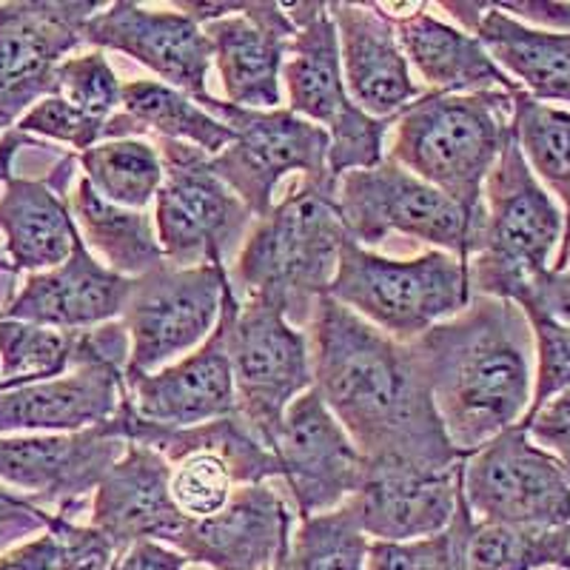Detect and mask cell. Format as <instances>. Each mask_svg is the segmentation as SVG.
Wrapping results in <instances>:
<instances>
[{"label": "cell", "instance_id": "1", "mask_svg": "<svg viewBox=\"0 0 570 570\" xmlns=\"http://www.w3.org/2000/svg\"><path fill=\"white\" fill-rule=\"evenodd\" d=\"M314 391L365 462L454 468L451 445L411 343L356 317L325 294L308 323Z\"/></svg>", "mask_w": 570, "mask_h": 570}, {"label": "cell", "instance_id": "2", "mask_svg": "<svg viewBox=\"0 0 570 570\" xmlns=\"http://www.w3.org/2000/svg\"><path fill=\"white\" fill-rule=\"evenodd\" d=\"M436 416L462 456L519 425L531 409L533 334L511 299L468 305L411 343Z\"/></svg>", "mask_w": 570, "mask_h": 570}, {"label": "cell", "instance_id": "3", "mask_svg": "<svg viewBox=\"0 0 570 570\" xmlns=\"http://www.w3.org/2000/svg\"><path fill=\"white\" fill-rule=\"evenodd\" d=\"M345 237L337 186H320L303 177L292 195L254 223L240 254L228 266V285L237 299H277L288 323L305 331L317 299L328 294L337 274Z\"/></svg>", "mask_w": 570, "mask_h": 570}, {"label": "cell", "instance_id": "4", "mask_svg": "<svg viewBox=\"0 0 570 570\" xmlns=\"http://www.w3.org/2000/svg\"><path fill=\"white\" fill-rule=\"evenodd\" d=\"M517 95V91H513ZM511 91H428L394 120L389 157L485 220L482 188L513 137Z\"/></svg>", "mask_w": 570, "mask_h": 570}, {"label": "cell", "instance_id": "5", "mask_svg": "<svg viewBox=\"0 0 570 570\" xmlns=\"http://www.w3.org/2000/svg\"><path fill=\"white\" fill-rule=\"evenodd\" d=\"M482 206V240L468 259L471 294L519 303L533 279L553 268L564 237V214L531 171L517 137L508 140L488 175Z\"/></svg>", "mask_w": 570, "mask_h": 570}, {"label": "cell", "instance_id": "6", "mask_svg": "<svg viewBox=\"0 0 570 570\" xmlns=\"http://www.w3.org/2000/svg\"><path fill=\"white\" fill-rule=\"evenodd\" d=\"M328 297L409 345L465 308L471 299L468 263L440 248L394 259L345 237Z\"/></svg>", "mask_w": 570, "mask_h": 570}, {"label": "cell", "instance_id": "7", "mask_svg": "<svg viewBox=\"0 0 570 570\" xmlns=\"http://www.w3.org/2000/svg\"><path fill=\"white\" fill-rule=\"evenodd\" d=\"M294 23L279 80L288 91V106L297 117L328 131V171L340 177L356 169H374L385 157V135L394 120H380L348 98L340 66L337 27L328 3L299 0L283 3Z\"/></svg>", "mask_w": 570, "mask_h": 570}, {"label": "cell", "instance_id": "8", "mask_svg": "<svg viewBox=\"0 0 570 570\" xmlns=\"http://www.w3.org/2000/svg\"><path fill=\"white\" fill-rule=\"evenodd\" d=\"M237 414L272 448L285 409L314 385L308 331L288 323L272 297L237 299L228 285L223 297Z\"/></svg>", "mask_w": 570, "mask_h": 570}, {"label": "cell", "instance_id": "9", "mask_svg": "<svg viewBox=\"0 0 570 570\" xmlns=\"http://www.w3.org/2000/svg\"><path fill=\"white\" fill-rule=\"evenodd\" d=\"M163 160L155 197V234L163 259L175 268L232 266L257 220L212 171V157L188 142L151 137Z\"/></svg>", "mask_w": 570, "mask_h": 570}, {"label": "cell", "instance_id": "10", "mask_svg": "<svg viewBox=\"0 0 570 570\" xmlns=\"http://www.w3.org/2000/svg\"><path fill=\"white\" fill-rule=\"evenodd\" d=\"M337 208L345 234L360 246H380L389 234H402L465 263L480 248L485 223L462 212L440 188L405 171L389 155L374 169L340 177Z\"/></svg>", "mask_w": 570, "mask_h": 570}, {"label": "cell", "instance_id": "11", "mask_svg": "<svg viewBox=\"0 0 570 570\" xmlns=\"http://www.w3.org/2000/svg\"><path fill=\"white\" fill-rule=\"evenodd\" d=\"M197 104L234 131V142L212 157V171L263 220L274 208L277 186L299 171L320 186H337L328 171V131L285 106L272 111L240 109L206 95Z\"/></svg>", "mask_w": 570, "mask_h": 570}, {"label": "cell", "instance_id": "12", "mask_svg": "<svg viewBox=\"0 0 570 570\" xmlns=\"http://www.w3.org/2000/svg\"><path fill=\"white\" fill-rule=\"evenodd\" d=\"M226 266L175 268L163 263L131 279L120 325L129 334V374H155L200 348L220 320Z\"/></svg>", "mask_w": 570, "mask_h": 570}, {"label": "cell", "instance_id": "13", "mask_svg": "<svg viewBox=\"0 0 570 570\" xmlns=\"http://www.w3.org/2000/svg\"><path fill=\"white\" fill-rule=\"evenodd\" d=\"M462 499L476 522L511 528L570 525V480L528 428H508L462 462Z\"/></svg>", "mask_w": 570, "mask_h": 570}, {"label": "cell", "instance_id": "14", "mask_svg": "<svg viewBox=\"0 0 570 570\" xmlns=\"http://www.w3.org/2000/svg\"><path fill=\"white\" fill-rule=\"evenodd\" d=\"M100 0L0 3V135L43 98L58 95V66L83 46Z\"/></svg>", "mask_w": 570, "mask_h": 570}, {"label": "cell", "instance_id": "15", "mask_svg": "<svg viewBox=\"0 0 570 570\" xmlns=\"http://www.w3.org/2000/svg\"><path fill=\"white\" fill-rule=\"evenodd\" d=\"M126 445L109 422L75 434L0 436V482L55 517L78 522Z\"/></svg>", "mask_w": 570, "mask_h": 570}, {"label": "cell", "instance_id": "16", "mask_svg": "<svg viewBox=\"0 0 570 570\" xmlns=\"http://www.w3.org/2000/svg\"><path fill=\"white\" fill-rule=\"evenodd\" d=\"M285 499L299 519L331 511L348 502L363 485L365 460L334 420L314 385L285 409L272 442Z\"/></svg>", "mask_w": 570, "mask_h": 570}, {"label": "cell", "instance_id": "17", "mask_svg": "<svg viewBox=\"0 0 570 570\" xmlns=\"http://www.w3.org/2000/svg\"><path fill=\"white\" fill-rule=\"evenodd\" d=\"M83 43L100 52H120L137 60L160 83L183 91L188 98H206L212 43L195 20L163 9H146L131 0H115L89 18Z\"/></svg>", "mask_w": 570, "mask_h": 570}, {"label": "cell", "instance_id": "18", "mask_svg": "<svg viewBox=\"0 0 570 570\" xmlns=\"http://www.w3.org/2000/svg\"><path fill=\"white\" fill-rule=\"evenodd\" d=\"M297 513L272 482L234 488L220 513L188 519L175 551L208 570H283Z\"/></svg>", "mask_w": 570, "mask_h": 570}, {"label": "cell", "instance_id": "19", "mask_svg": "<svg viewBox=\"0 0 570 570\" xmlns=\"http://www.w3.org/2000/svg\"><path fill=\"white\" fill-rule=\"evenodd\" d=\"M220 75L226 104L272 111L283 106V63L294 23L283 3L237 0L232 14L203 27Z\"/></svg>", "mask_w": 570, "mask_h": 570}, {"label": "cell", "instance_id": "20", "mask_svg": "<svg viewBox=\"0 0 570 570\" xmlns=\"http://www.w3.org/2000/svg\"><path fill=\"white\" fill-rule=\"evenodd\" d=\"M462 493V462L422 468L409 462H365L363 485L348 499L365 537L409 542L445 531Z\"/></svg>", "mask_w": 570, "mask_h": 570}, {"label": "cell", "instance_id": "21", "mask_svg": "<svg viewBox=\"0 0 570 570\" xmlns=\"http://www.w3.org/2000/svg\"><path fill=\"white\" fill-rule=\"evenodd\" d=\"M186 522L171 499V465L140 442L126 445V454L91 493L89 525L109 539L117 557L137 542L175 548Z\"/></svg>", "mask_w": 570, "mask_h": 570}, {"label": "cell", "instance_id": "22", "mask_svg": "<svg viewBox=\"0 0 570 570\" xmlns=\"http://www.w3.org/2000/svg\"><path fill=\"white\" fill-rule=\"evenodd\" d=\"M337 27L340 66L348 98L380 120H396L402 109L425 95L414 80L409 58L396 38L394 18L383 3H328Z\"/></svg>", "mask_w": 570, "mask_h": 570}, {"label": "cell", "instance_id": "23", "mask_svg": "<svg viewBox=\"0 0 570 570\" xmlns=\"http://www.w3.org/2000/svg\"><path fill=\"white\" fill-rule=\"evenodd\" d=\"M228 323L220 308L212 337L155 374L126 371V400L142 422L160 428H191L237 411L232 363L226 345Z\"/></svg>", "mask_w": 570, "mask_h": 570}, {"label": "cell", "instance_id": "24", "mask_svg": "<svg viewBox=\"0 0 570 570\" xmlns=\"http://www.w3.org/2000/svg\"><path fill=\"white\" fill-rule=\"evenodd\" d=\"M124 360L91 356L63 376L0 391V436L75 434L109 422L126 391Z\"/></svg>", "mask_w": 570, "mask_h": 570}, {"label": "cell", "instance_id": "25", "mask_svg": "<svg viewBox=\"0 0 570 570\" xmlns=\"http://www.w3.org/2000/svg\"><path fill=\"white\" fill-rule=\"evenodd\" d=\"M129 292L131 279L98 263L78 234L69 257L49 272L29 274L18 294L3 303L0 317L58 331H89L120 320Z\"/></svg>", "mask_w": 570, "mask_h": 570}, {"label": "cell", "instance_id": "26", "mask_svg": "<svg viewBox=\"0 0 570 570\" xmlns=\"http://www.w3.org/2000/svg\"><path fill=\"white\" fill-rule=\"evenodd\" d=\"M78 155H63L46 177L12 175L0 195L3 257L14 274H38L60 266L78 240L69 212V191Z\"/></svg>", "mask_w": 570, "mask_h": 570}, {"label": "cell", "instance_id": "27", "mask_svg": "<svg viewBox=\"0 0 570 570\" xmlns=\"http://www.w3.org/2000/svg\"><path fill=\"white\" fill-rule=\"evenodd\" d=\"M385 9V7H383ZM402 52L411 69L428 83V91L473 95V91H519L499 69L480 40L465 29L428 12V3H414L411 12L391 14Z\"/></svg>", "mask_w": 570, "mask_h": 570}, {"label": "cell", "instance_id": "28", "mask_svg": "<svg viewBox=\"0 0 570 570\" xmlns=\"http://www.w3.org/2000/svg\"><path fill=\"white\" fill-rule=\"evenodd\" d=\"M471 35L519 91L539 104L570 109V32L531 29L482 0Z\"/></svg>", "mask_w": 570, "mask_h": 570}, {"label": "cell", "instance_id": "29", "mask_svg": "<svg viewBox=\"0 0 570 570\" xmlns=\"http://www.w3.org/2000/svg\"><path fill=\"white\" fill-rule=\"evenodd\" d=\"M69 212L86 248L98 254L109 272L137 279L166 263L149 214L104 200L83 177L71 186Z\"/></svg>", "mask_w": 570, "mask_h": 570}, {"label": "cell", "instance_id": "30", "mask_svg": "<svg viewBox=\"0 0 570 570\" xmlns=\"http://www.w3.org/2000/svg\"><path fill=\"white\" fill-rule=\"evenodd\" d=\"M120 109L135 117L149 137L188 142V146L206 151L208 157L220 155L234 142V131L223 120L203 109L195 98H188L160 80L124 83Z\"/></svg>", "mask_w": 570, "mask_h": 570}, {"label": "cell", "instance_id": "31", "mask_svg": "<svg viewBox=\"0 0 570 570\" xmlns=\"http://www.w3.org/2000/svg\"><path fill=\"white\" fill-rule=\"evenodd\" d=\"M513 137L528 166L564 214L562 252L570 240V109L539 104L525 91L513 95ZM557 252V254H559Z\"/></svg>", "mask_w": 570, "mask_h": 570}, {"label": "cell", "instance_id": "32", "mask_svg": "<svg viewBox=\"0 0 570 570\" xmlns=\"http://www.w3.org/2000/svg\"><path fill=\"white\" fill-rule=\"evenodd\" d=\"M80 177L115 206L146 212L163 186V160L146 137L104 140L78 155Z\"/></svg>", "mask_w": 570, "mask_h": 570}, {"label": "cell", "instance_id": "33", "mask_svg": "<svg viewBox=\"0 0 570 570\" xmlns=\"http://www.w3.org/2000/svg\"><path fill=\"white\" fill-rule=\"evenodd\" d=\"M86 360V331H58L0 317V391L55 380Z\"/></svg>", "mask_w": 570, "mask_h": 570}, {"label": "cell", "instance_id": "34", "mask_svg": "<svg viewBox=\"0 0 570 570\" xmlns=\"http://www.w3.org/2000/svg\"><path fill=\"white\" fill-rule=\"evenodd\" d=\"M570 570V525L511 528L473 519L468 570Z\"/></svg>", "mask_w": 570, "mask_h": 570}, {"label": "cell", "instance_id": "35", "mask_svg": "<svg viewBox=\"0 0 570 570\" xmlns=\"http://www.w3.org/2000/svg\"><path fill=\"white\" fill-rule=\"evenodd\" d=\"M371 539L365 537L354 505L299 519L288 542L283 570H365Z\"/></svg>", "mask_w": 570, "mask_h": 570}, {"label": "cell", "instance_id": "36", "mask_svg": "<svg viewBox=\"0 0 570 570\" xmlns=\"http://www.w3.org/2000/svg\"><path fill=\"white\" fill-rule=\"evenodd\" d=\"M473 517L460 493L454 519L445 531L409 542L371 539L365 570H468V539Z\"/></svg>", "mask_w": 570, "mask_h": 570}, {"label": "cell", "instance_id": "37", "mask_svg": "<svg viewBox=\"0 0 570 570\" xmlns=\"http://www.w3.org/2000/svg\"><path fill=\"white\" fill-rule=\"evenodd\" d=\"M533 334V394L525 420H531L553 396L570 391V325L559 323L537 305H522Z\"/></svg>", "mask_w": 570, "mask_h": 570}, {"label": "cell", "instance_id": "38", "mask_svg": "<svg viewBox=\"0 0 570 570\" xmlns=\"http://www.w3.org/2000/svg\"><path fill=\"white\" fill-rule=\"evenodd\" d=\"M58 95L75 109L109 120L120 111L124 83L117 80L109 58L100 49L75 52L58 66Z\"/></svg>", "mask_w": 570, "mask_h": 570}, {"label": "cell", "instance_id": "39", "mask_svg": "<svg viewBox=\"0 0 570 570\" xmlns=\"http://www.w3.org/2000/svg\"><path fill=\"white\" fill-rule=\"evenodd\" d=\"M234 488L237 485L226 462L212 454H195L171 465V499L188 519L220 513L232 499Z\"/></svg>", "mask_w": 570, "mask_h": 570}, {"label": "cell", "instance_id": "40", "mask_svg": "<svg viewBox=\"0 0 570 570\" xmlns=\"http://www.w3.org/2000/svg\"><path fill=\"white\" fill-rule=\"evenodd\" d=\"M18 131L29 137H43V140H55L69 146L71 151H89L91 146L109 140V120H100V117H91L86 111L75 109L71 104H66L60 95L52 98H43L40 104H35L27 115L20 117Z\"/></svg>", "mask_w": 570, "mask_h": 570}, {"label": "cell", "instance_id": "41", "mask_svg": "<svg viewBox=\"0 0 570 570\" xmlns=\"http://www.w3.org/2000/svg\"><path fill=\"white\" fill-rule=\"evenodd\" d=\"M49 531L58 533L63 544V559L58 570H117V551L109 539L91 525L55 517Z\"/></svg>", "mask_w": 570, "mask_h": 570}, {"label": "cell", "instance_id": "42", "mask_svg": "<svg viewBox=\"0 0 570 570\" xmlns=\"http://www.w3.org/2000/svg\"><path fill=\"white\" fill-rule=\"evenodd\" d=\"M55 513L0 482V553L49 531Z\"/></svg>", "mask_w": 570, "mask_h": 570}, {"label": "cell", "instance_id": "43", "mask_svg": "<svg viewBox=\"0 0 570 570\" xmlns=\"http://www.w3.org/2000/svg\"><path fill=\"white\" fill-rule=\"evenodd\" d=\"M522 425L528 428L533 445L542 448L544 454H551L570 480V391L553 396Z\"/></svg>", "mask_w": 570, "mask_h": 570}, {"label": "cell", "instance_id": "44", "mask_svg": "<svg viewBox=\"0 0 570 570\" xmlns=\"http://www.w3.org/2000/svg\"><path fill=\"white\" fill-rule=\"evenodd\" d=\"M60 559H63V544L58 533L46 531L0 553V570H58Z\"/></svg>", "mask_w": 570, "mask_h": 570}, {"label": "cell", "instance_id": "45", "mask_svg": "<svg viewBox=\"0 0 570 570\" xmlns=\"http://www.w3.org/2000/svg\"><path fill=\"white\" fill-rule=\"evenodd\" d=\"M497 9L531 29L570 32V3H559V0H502V3H497Z\"/></svg>", "mask_w": 570, "mask_h": 570}, {"label": "cell", "instance_id": "46", "mask_svg": "<svg viewBox=\"0 0 570 570\" xmlns=\"http://www.w3.org/2000/svg\"><path fill=\"white\" fill-rule=\"evenodd\" d=\"M519 308L522 305H537L559 323L570 325V272H544L542 277L533 279V285L519 297Z\"/></svg>", "mask_w": 570, "mask_h": 570}, {"label": "cell", "instance_id": "47", "mask_svg": "<svg viewBox=\"0 0 570 570\" xmlns=\"http://www.w3.org/2000/svg\"><path fill=\"white\" fill-rule=\"evenodd\" d=\"M188 559L171 544L137 542L117 557V570H186Z\"/></svg>", "mask_w": 570, "mask_h": 570}, {"label": "cell", "instance_id": "48", "mask_svg": "<svg viewBox=\"0 0 570 570\" xmlns=\"http://www.w3.org/2000/svg\"><path fill=\"white\" fill-rule=\"evenodd\" d=\"M23 149H46V146L18 129H9L7 135H0V183H7L12 177V163Z\"/></svg>", "mask_w": 570, "mask_h": 570}, {"label": "cell", "instance_id": "49", "mask_svg": "<svg viewBox=\"0 0 570 570\" xmlns=\"http://www.w3.org/2000/svg\"><path fill=\"white\" fill-rule=\"evenodd\" d=\"M553 272H570V240L568 246L557 254V259H553Z\"/></svg>", "mask_w": 570, "mask_h": 570}, {"label": "cell", "instance_id": "50", "mask_svg": "<svg viewBox=\"0 0 570 570\" xmlns=\"http://www.w3.org/2000/svg\"><path fill=\"white\" fill-rule=\"evenodd\" d=\"M0 274H12V277H18V274L12 272V266H9V259L0 254Z\"/></svg>", "mask_w": 570, "mask_h": 570}, {"label": "cell", "instance_id": "51", "mask_svg": "<svg viewBox=\"0 0 570 570\" xmlns=\"http://www.w3.org/2000/svg\"><path fill=\"white\" fill-rule=\"evenodd\" d=\"M186 570H208V568H200V564H188Z\"/></svg>", "mask_w": 570, "mask_h": 570}, {"label": "cell", "instance_id": "52", "mask_svg": "<svg viewBox=\"0 0 570 570\" xmlns=\"http://www.w3.org/2000/svg\"><path fill=\"white\" fill-rule=\"evenodd\" d=\"M544 570H568V568H544Z\"/></svg>", "mask_w": 570, "mask_h": 570}]
</instances>
